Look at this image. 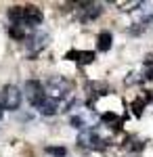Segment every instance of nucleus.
<instances>
[{
	"label": "nucleus",
	"instance_id": "nucleus-1",
	"mask_svg": "<svg viewBox=\"0 0 153 157\" xmlns=\"http://www.w3.org/2000/svg\"><path fill=\"white\" fill-rule=\"evenodd\" d=\"M101 121V115L94 113L92 109H86V107H80V109H73V113H69V124L73 128H78L80 132L82 130H94Z\"/></svg>",
	"mask_w": 153,
	"mask_h": 157
},
{
	"label": "nucleus",
	"instance_id": "nucleus-2",
	"mask_svg": "<svg viewBox=\"0 0 153 157\" xmlns=\"http://www.w3.org/2000/svg\"><path fill=\"white\" fill-rule=\"evenodd\" d=\"M44 92H46L48 98H53V101L61 103L63 98L69 97L71 88H69V82H67L65 78H61V75H53V78H48L46 84H44Z\"/></svg>",
	"mask_w": 153,
	"mask_h": 157
},
{
	"label": "nucleus",
	"instance_id": "nucleus-3",
	"mask_svg": "<svg viewBox=\"0 0 153 157\" xmlns=\"http://www.w3.org/2000/svg\"><path fill=\"white\" fill-rule=\"evenodd\" d=\"M21 101H23V90H19L13 84L2 86V90H0V105L6 111H19L21 109Z\"/></svg>",
	"mask_w": 153,
	"mask_h": 157
},
{
	"label": "nucleus",
	"instance_id": "nucleus-4",
	"mask_svg": "<svg viewBox=\"0 0 153 157\" xmlns=\"http://www.w3.org/2000/svg\"><path fill=\"white\" fill-rule=\"evenodd\" d=\"M23 94L27 97L29 101V105L34 109H38L42 103H44V98H46V92H44V86L42 82H38V80H27L23 86Z\"/></svg>",
	"mask_w": 153,
	"mask_h": 157
},
{
	"label": "nucleus",
	"instance_id": "nucleus-5",
	"mask_svg": "<svg viewBox=\"0 0 153 157\" xmlns=\"http://www.w3.org/2000/svg\"><path fill=\"white\" fill-rule=\"evenodd\" d=\"M78 145L82 149H101L103 147V138L94 130H82L78 134Z\"/></svg>",
	"mask_w": 153,
	"mask_h": 157
},
{
	"label": "nucleus",
	"instance_id": "nucleus-6",
	"mask_svg": "<svg viewBox=\"0 0 153 157\" xmlns=\"http://www.w3.org/2000/svg\"><path fill=\"white\" fill-rule=\"evenodd\" d=\"M42 23V11L38 6H23V19H21V25L23 27H36Z\"/></svg>",
	"mask_w": 153,
	"mask_h": 157
},
{
	"label": "nucleus",
	"instance_id": "nucleus-7",
	"mask_svg": "<svg viewBox=\"0 0 153 157\" xmlns=\"http://www.w3.org/2000/svg\"><path fill=\"white\" fill-rule=\"evenodd\" d=\"M134 19L139 23H153V2H139L134 9Z\"/></svg>",
	"mask_w": 153,
	"mask_h": 157
},
{
	"label": "nucleus",
	"instance_id": "nucleus-8",
	"mask_svg": "<svg viewBox=\"0 0 153 157\" xmlns=\"http://www.w3.org/2000/svg\"><path fill=\"white\" fill-rule=\"evenodd\" d=\"M48 44V34L46 32H38L36 29L32 36L27 38V48H29V52H40L42 48H46Z\"/></svg>",
	"mask_w": 153,
	"mask_h": 157
},
{
	"label": "nucleus",
	"instance_id": "nucleus-9",
	"mask_svg": "<svg viewBox=\"0 0 153 157\" xmlns=\"http://www.w3.org/2000/svg\"><path fill=\"white\" fill-rule=\"evenodd\" d=\"M38 111L42 113V115H46V117H50V115H57L61 111V103H57V101H53V98H44V103L38 107Z\"/></svg>",
	"mask_w": 153,
	"mask_h": 157
},
{
	"label": "nucleus",
	"instance_id": "nucleus-10",
	"mask_svg": "<svg viewBox=\"0 0 153 157\" xmlns=\"http://www.w3.org/2000/svg\"><path fill=\"white\" fill-rule=\"evenodd\" d=\"M111 34L109 32H103V34H99V38H96V48L101 50V52H107V50L111 48Z\"/></svg>",
	"mask_w": 153,
	"mask_h": 157
},
{
	"label": "nucleus",
	"instance_id": "nucleus-11",
	"mask_svg": "<svg viewBox=\"0 0 153 157\" xmlns=\"http://www.w3.org/2000/svg\"><path fill=\"white\" fill-rule=\"evenodd\" d=\"M101 4H86V11H84V19H96L101 15Z\"/></svg>",
	"mask_w": 153,
	"mask_h": 157
},
{
	"label": "nucleus",
	"instance_id": "nucleus-12",
	"mask_svg": "<svg viewBox=\"0 0 153 157\" xmlns=\"http://www.w3.org/2000/svg\"><path fill=\"white\" fill-rule=\"evenodd\" d=\"M67 57H80V63H92V59H94V52H78V50H71V52H67L65 55V59Z\"/></svg>",
	"mask_w": 153,
	"mask_h": 157
},
{
	"label": "nucleus",
	"instance_id": "nucleus-13",
	"mask_svg": "<svg viewBox=\"0 0 153 157\" xmlns=\"http://www.w3.org/2000/svg\"><path fill=\"white\" fill-rule=\"evenodd\" d=\"M11 36L15 38V40H25V29L23 25H11Z\"/></svg>",
	"mask_w": 153,
	"mask_h": 157
},
{
	"label": "nucleus",
	"instance_id": "nucleus-14",
	"mask_svg": "<svg viewBox=\"0 0 153 157\" xmlns=\"http://www.w3.org/2000/svg\"><path fill=\"white\" fill-rule=\"evenodd\" d=\"M46 153L53 157H65L67 155V149L65 147H46Z\"/></svg>",
	"mask_w": 153,
	"mask_h": 157
},
{
	"label": "nucleus",
	"instance_id": "nucleus-15",
	"mask_svg": "<svg viewBox=\"0 0 153 157\" xmlns=\"http://www.w3.org/2000/svg\"><path fill=\"white\" fill-rule=\"evenodd\" d=\"M132 111H134L136 115H141V111H143V103H141V101H139V103H136V101L132 103Z\"/></svg>",
	"mask_w": 153,
	"mask_h": 157
},
{
	"label": "nucleus",
	"instance_id": "nucleus-16",
	"mask_svg": "<svg viewBox=\"0 0 153 157\" xmlns=\"http://www.w3.org/2000/svg\"><path fill=\"white\" fill-rule=\"evenodd\" d=\"M2 117H4V111H2V105H0V121H2Z\"/></svg>",
	"mask_w": 153,
	"mask_h": 157
}]
</instances>
